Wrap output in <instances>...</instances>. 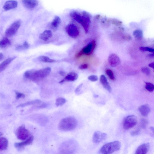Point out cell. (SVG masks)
<instances>
[{"instance_id": "obj_1", "label": "cell", "mask_w": 154, "mask_h": 154, "mask_svg": "<svg viewBox=\"0 0 154 154\" xmlns=\"http://www.w3.org/2000/svg\"><path fill=\"white\" fill-rule=\"evenodd\" d=\"M78 125L76 118L73 116H69L63 119L59 125V129L62 131H71L74 129Z\"/></svg>"}, {"instance_id": "obj_2", "label": "cell", "mask_w": 154, "mask_h": 154, "mask_svg": "<svg viewBox=\"0 0 154 154\" xmlns=\"http://www.w3.org/2000/svg\"><path fill=\"white\" fill-rule=\"evenodd\" d=\"M78 148L77 142L74 140L66 141L61 145L57 154H75Z\"/></svg>"}, {"instance_id": "obj_3", "label": "cell", "mask_w": 154, "mask_h": 154, "mask_svg": "<svg viewBox=\"0 0 154 154\" xmlns=\"http://www.w3.org/2000/svg\"><path fill=\"white\" fill-rule=\"evenodd\" d=\"M51 68L47 67L38 71H27L24 74V77L26 78L33 80H37L47 77L50 73Z\"/></svg>"}, {"instance_id": "obj_4", "label": "cell", "mask_w": 154, "mask_h": 154, "mask_svg": "<svg viewBox=\"0 0 154 154\" xmlns=\"http://www.w3.org/2000/svg\"><path fill=\"white\" fill-rule=\"evenodd\" d=\"M121 147V143L115 141L107 143L100 149L99 153L101 154H111L119 150Z\"/></svg>"}, {"instance_id": "obj_5", "label": "cell", "mask_w": 154, "mask_h": 154, "mask_svg": "<svg viewBox=\"0 0 154 154\" xmlns=\"http://www.w3.org/2000/svg\"><path fill=\"white\" fill-rule=\"evenodd\" d=\"M137 119L134 115L128 116L124 119L123 127L124 129L127 130L135 126L137 123Z\"/></svg>"}, {"instance_id": "obj_6", "label": "cell", "mask_w": 154, "mask_h": 154, "mask_svg": "<svg viewBox=\"0 0 154 154\" xmlns=\"http://www.w3.org/2000/svg\"><path fill=\"white\" fill-rule=\"evenodd\" d=\"M96 42L95 40H93L77 54L76 57L79 58L83 55L87 56L90 55L94 50Z\"/></svg>"}, {"instance_id": "obj_7", "label": "cell", "mask_w": 154, "mask_h": 154, "mask_svg": "<svg viewBox=\"0 0 154 154\" xmlns=\"http://www.w3.org/2000/svg\"><path fill=\"white\" fill-rule=\"evenodd\" d=\"M30 132L25 126L22 125L17 129L16 131L17 137L20 140L25 141L27 140L29 137Z\"/></svg>"}, {"instance_id": "obj_8", "label": "cell", "mask_w": 154, "mask_h": 154, "mask_svg": "<svg viewBox=\"0 0 154 154\" xmlns=\"http://www.w3.org/2000/svg\"><path fill=\"white\" fill-rule=\"evenodd\" d=\"M82 18L81 24L83 27L85 33L88 32L91 24V16L90 14L86 12H83L82 13Z\"/></svg>"}, {"instance_id": "obj_9", "label": "cell", "mask_w": 154, "mask_h": 154, "mask_svg": "<svg viewBox=\"0 0 154 154\" xmlns=\"http://www.w3.org/2000/svg\"><path fill=\"white\" fill-rule=\"evenodd\" d=\"M21 25V21H17L12 23L6 30L5 34L8 37L12 36L15 35Z\"/></svg>"}, {"instance_id": "obj_10", "label": "cell", "mask_w": 154, "mask_h": 154, "mask_svg": "<svg viewBox=\"0 0 154 154\" xmlns=\"http://www.w3.org/2000/svg\"><path fill=\"white\" fill-rule=\"evenodd\" d=\"M66 30L67 34L73 38H76L79 34V31L77 27L74 24H69L66 27Z\"/></svg>"}, {"instance_id": "obj_11", "label": "cell", "mask_w": 154, "mask_h": 154, "mask_svg": "<svg viewBox=\"0 0 154 154\" xmlns=\"http://www.w3.org/2000/svg\"><path fill=\"white\" fill-rule=\"evenodd\" d=\"M107 138V134L106 133L97 131L94 134L93 141L94 143L98 144L105 140Z\"/></svg>"}, {"instance_id": "obj_12", "label": "cell", "mask_w": 154, "mask_h": 154, "mask_svg": "<svg viewBox=\"0 0 154 154\" xmlns=\"http://www.w3.org/2000/svg\"><path fill=\"white\" fill-rule=\"evenodd\" d=\"M108 60L109 64L112 67L118 66L121 62L119 58L115 54L111 55L109 56Z\"/></svg>"}, {"instance_id": "obj_13", "label": "cell", "mask_w": 154, "mask_h": 154, "mask_svg": "<svg viewBox=\"0 0 154 154\" xmlns=\"http://www.w3.org/2000/svg\"><path fill=\"white\" fill-rule=\"evenodd\" d=\"M150 147L149 143L143 144L137 149L134 154H147Z\"/></svg>"}, {"instance_id": "obj_14", "label": "cell", "mask_w": 154, "mask_h": 154, "mask_svg": "<svg viewBox=\"0 0 154 154\" xmlns=\"http://www.w3.org/2000/svg\"><path fill=\"white\" fill-rule=\"evenodd\" d=\"M34 140V137L33 135H31L27 140L23 142L16 143L14 144L15 147L17 148H20L26 146L31 144Z\"/></svg>"}, {"instance_id": "obj_15", "label": "cell", "mask_w": 154, "mask_h": 154, "mask_svg": "<svg viewBox=\"0 0 154 154\" xmlns=\"http://www.w3.org/2000/svg\"><path fill=\"white\" fill-rule=\"evenodd\" d=\"M78 77V75L74 72H71L68 74L65 78L61 81L59 83H62L66 81H74L77 80Z\"/></svg>"}, {"instance_id": "obj_16", "label": "cell", "mask_w": 154, "mask_h": 154, "mask_svg": "<svg viewBox=\"0 0 154 154\" xmlns=\"http://www.w3.org/2000/svg\"><path fill=\"white\" fill-rule=\"evenodd\" d=\"M100 82L105 89L110 93L111 92V88L105 75H102L100 76Z\"/></svg>"}, {"instance_id": "obj_17", "label": "cell", "mask_w": 154, "mask_h": 154, "mask_svg": "<svg viewBox=\"0 0 154 154\" xmlns=\"http://www.w3.org/2000/svg\"><path fill=\"white\" fill-rule=\"evenodd\" d=\"M22 2L25 6L29 9L35 8L38 4V1L36 0H23Z\"/></svg>"}, {"instance_id": "obj_18", "label": "cell", "mask_w": 154, "mask_h": 154, "mask_svg": "<svg viewBox=\"0 0 154 154\" xmlns=\"http://www.w3.org/2000/svg\"><path fill=\"white\" fill-rule=\"evenodd\" d=\"M17 2L14 1H9L4 4L3 8L5 11H8L15 8L17 7Z\"/></svg>"}, {"instance_id": "obj_19", "label": "cell", "mask_w": 154, "mask_h": 154, "mask_svg": "<svg viewBox=\"0 0 154 154\" xmlns=\"http://www.w3.org/2000/svg\"><path fill=\"white\" fill-rule=\"evenodd\" d=\"M139 111L143 116H146L148 115L150 112L151 109L148 105H144L140 107Z\"/></svg>"}, {"instance_id": "obj_20", "label": "cell", "mask_w": 154, "mask_h": 154, "mask_svg": "<svg viewBox=\"0 0 154 154\" xmlns=\"http://www.w3.org/2000/svg\"><path fill=\"white\" fill-rule=\"evenodd\" d=\"M52 31L50 30H46L40 34L39 38L44 41H47L52 38Z\"/></svg>"}, {"instance_id": "obj_21", "label": "cell", "mask_w": 154, "mask_h": 154, "mask_svg": "<svg viewBox=\"0 0 154 154\" xmlns=\"http://www.w3.org/2000/svg\"><path fill=\"white\" fill-rule=\"evenodd\" d=\"M15 57L9 58L3 62L0 65V72H3L7 66L15 59Z\"/></svg>"}, {"instance_id": "obj_22", "label": "cell", "mask_w": 154, "mask_h": 154, "mask_svg": "<svg viewBox=\"0 0 154 154\" xmlns=\"http://www.w3.org/2000/svg\"><path fill=\"white\" fill-rule=\"evenodd\" d=\"M70 15L74 20L81 24L82 16L79 13L76 11H73L71 12Z\"/></svg>"}, {"instance_id": "obj_23", "label": "cell", "mask_w": 154, "mask_h": 154, "mask_svg": "<svg viewBox=\"0 0 154 154\" xmlns=\"http://www.w3.org/2000/svg\"><path fill=\"white\" fill-rule=\"evenodd\" d=\"M42 103V101L40 100H36L27 102L25 103L19 105L17 108H23L31 105L40 104Z\"/></svg>"}, {"instance_id": "obj_24", "label": "cell", "mask_w": 154, "mask_h": 154, "mask_svg": "<svg viewBox=\"0 0 154 154\" xmlns=\"http://www.w3.org/2000/svg\"><path fill=\"white\" fill-rule=\"evenodd\" d=\"M8 145V142L7 140L4 137L0 138V150H4L7 149Z\"/></svg>"}, {"instance_id": "obj_25", "label": "cell", "mask_w": 154, "mask_h": 154, "mask_svg": "<svg viewBox=\"0 0 154 154\" xmlns=\"http://www.w3.org/2000/svg\"><path fill=\"white\" fill-rule=\"evenodd\" d=\"M11 44V41L7 38H4L0 42V46L1 48H6Z\"/></svg>"}, {"instance_id": "obj_26", "label": "cell", "mask_w": 154, "mask_h": 154, "mask_svg": "<svg viewBox=\"0 0 154 154\" xmlns=\"http://www.w3.org/2000/svg\"><path fill=\"white\" fill-rule=\"evenodd\" d=\"M39 61L46 63H53L55 62L54 60L51 59L45 56H41L38 58Z\"/></svg>"}, {"instance_id": "obj_27", "label": "cell", "mask_w": 154, "mask_h": 154, "mask_svg": "<svg viewBox=\"0 0 154 154\" xmlns=\"http://www.w3.org/2000/svg\"><path fill=\"white\" fill-rule=\"evenodd\" d=\"M133 35L136 39L138 40L141 39L143 37V31L140 30H136L134 31Z\"/></svg>"}, {"instance_id": "obj_28", "label": "cell", "mask_w": 154, "mask_h": 154, "mask_svg": "<svg viewBox=\"0 0 154 154\" xmlns=\"http://www.w3.org/2000/svg\"><path fill=\"white\" fill-rule=\"evenodd\" d=\"M61 22V19L59 17L56 16L55 17L52 22V25L54 27L56 28L58 27Z\"/></svg>"}, {"instance_id": "obj_29", "label": "cell", "mask_w": 154, "mask_h": 154, "mask_svg": "<svg viewBox=\"0 0 154 154\" xmlns=\"http://www.w3.org/2000/svg\"><path fill=\"white\" fill-rule=\"evenodd\" d=\"M66 102V100L64 98L60 97L57 99L56 105L57 107L61 106L64 105Z\"/></svg>"}, {"instance_id": "obj_30", "label": "cell", "mask_w": 154, "mask_h": 154, "mask_svg": "<svg viewBox=\"0 0 154 154\" xmlns=\"http://www.w3.org/2000/svg\"><path fill=\"white\" fill-rule=\"evenodd\" d=\"M30 45L27 42H25L22 45H20L17 46L16 49L17 50L24 49H27L29 48Z\"/></svg>"}, {"instance_id": "obj_31", "label": "cell", "mask_w": 154, "mask_h": 154, "mask_svg": "<svg viewBox=\"0 0 154 154\" xmlns=\"http://www.w3.org/2000/svg\"><path fill=\"white\" fill-rule=\"evenodd\" d=\"M145 88L149 92H152L154 90V85L149 82H145Z\"/></svg>"}, {"instance_id": "obj_32", "label": "cell", "mask_w": 154, "mask_h": 154, "mask_svg": "<svg viewBox=\"0 0 154 154\" xmlns=\"http://www.w3.org/2000/svg\"><path fill=\"white\" fill-rule=\"evenodd\" d=\"M106 73L109 77L112 80H115V78L113 71L110 69H107L106 70Z\"/></svg>"}, {"instance_id": "obj_33", "label": "cell", "mask_w": 154, "mask_h": 154, "mask_svg": "<svg viewBox=\"0 0 154 154\" xmlns=\"http://www.w3.org/2000/svg\"><path fill=\"white\" fill-rule=\"evenodd\" d=\"M142 72L147 76H149L150 73V70L147 67H143L141 69Z\"/></svg>"}, {"instance_id": "obj_34", "label": "cell", "mask_w": 154, "mask_h": 154, "mask_svg": "<svg viewBox=\"0 0 154 154\" xmlns=\"http://www.w3.org/2000/svg\"><path fill=\"white\" fill-rule=\"evenodd\" d=\"M140 49L142 51H148L151 53H154V49L148 47H142L140 48Z\"/></svg>"}, {"instance_id": "obj_35", "label": "cell", "mask_w": 154, "mask_h": 154, "mask_svg": "<svg viewBox=\"0 0 154 154\" xmlns=\"http://www.w3.org/2000/svg\"><path fill=\"white\" fill-rule=\"evenodd\" d=\"M16 98L17 99H19L22 98H25V95L23 93L18 91H15Z\"/></svg>"}, {"instance_id": "obj_36", "label": "cell", "mask_w": 154, "mask_h": 154, "mask_svg": "<svg viewBox=\"0 0 154 154\" xmlns=\"http://www.w3.org/2000/svg\"><path fill=\"white\" fill-rule=\"evenodd\" d=\"M88 79L92 82H95L98 80V77L95 75H91L88 77Z\"/></svg>"}, {"instance_id": "obj_37", "label": "cell", "mask_w": 154, "mask_h": 154, "mask_svg": "<svg viewBox=\"0 0 154 154\" xmlns=\"http://www.w3.org/2000/svg\"><path fill=\"white\" fill-rule=\"evenodd\" d=\"M82 85V84H80L77 87L75 91L76 93H78L80 91Z\"/></svg>"}, {"instance_id": "obj_38", "label": "cell", "mask_w": 154, "mask_h": 154, "mask_svg": "<svg viewBox=\"0 0 154 154\" xmlns=\"http://www.w3.org/2000/svg\"><path fill=\"white\" fill-rule=\"evenodd\" d=\"M88 67V65L86 64H84L81 65L79 67V68L81 70L87 69Z\"/></svg>"}, {"instance_id": "obj_39", "label": "cell", "mask_w": 154, "mask_h": 154, "mask_svg": "<svg viewBox=\"0 0 154 154\" xmlns=\"http://www.w3.org/2000/svg\"><path fill=\"white\" fill-rule=\"evenodd\" d=\"M124 39L127 41H129L132 39V37L129 35H126L123 38Z\"/></svg>"}, {"instance_id": "obj_40", "label": "cell", "mask_w": 154, "mask_h": 154, "mask_svg": "<svg viewBox=\"0 0 154 154\" xmlns=\"http://www.w3.org/2000/svg\"><path fill=\"white\" fill-rule=\"evenodd\" d=\"M48 105L46 103H43L41 104L38 106V108H42L46 107Z\"/></svg>"}, {"instance_id": "obj_41", "label": "cell", "mask_w": 154, "mask_h": 154, "mask_svg": "<svg viewBox=\"0 0 154 154\" xmlns=\"http://www.w3.org/2000/svg\"><path fill=\"white\" fill-rule=\"evenodd\" d=\"M147 122L145 120H142L141 122V125L143 128H145L146 127Z\"/></svg>"}, {"instance_id": "obj_42", "label": "cell", "mask_w": 154, "mask_h": 154, "mask_svg": "<svg viewBox=\"0 0 154 154\" xmlns=\"http://www.w3.org/2000/svg\"><path fill=\"white\" fill-rule=\"evenodd\" d=\"M140 131L139 130H136L133 131L131 132V134L132 135H138L140 133Z\"/></svg>"}, {"instance_id": "obj_43", "label": "cell", "mask_w": 154, "mask_h": 154, "mask_svg": "<svg viewBox=\"0 0 154 154\" xmlns=\"http://www.w3.org/2000/svg\"><path fill=\"white\" fill-rule=\"evenodd\" d=\"M149 66L153 68L154 70V62H152L149 64Z\"/></svg>"}, {"instance_id": "obj_44", "label": "cell", "mask_w": 154, "mask_h": 154, "mask_svg": "<svg viewBox=\"0 0 154 154\" xmlns=\"http://www.w3.org/2000/svg\"><path fill=\"white\" fill-rule=\"evenodd\" d=\"M4 57V56L3 54L1 53L0 54V60L1 61L2 59H3Z\"/></svg>"}, {"instance_id": "obj_45", "label": "cell", "mask_w": 154, "mask_h": 154, "mask_svg": "<svg viewBox=\"0 0 154 154\" xmlns=\"http://www.w3.org/2000/svg\"><path fill=\"white\" fill-rule=\"evenodd\" d=\"M149 56L150 58H154V53H153L148 55Z\"/></svg>"}, {"instance_id": "obj_46", "label": "cell", "mask_w": 154, "mask_h": 154, "mask_svg": "<svg viewBox=\"0 0 154 154\" xmlns=\"http://www.w3.org/2000/svg\"><path fill=\"white\" fill-rule=\"evenodd\" d=\"M59 74H60L62 76H64L65 75V73L64 72H59Z\"/></svg>"}, {"instance_id": "obj_47", "label": "cell", "mask_w": 154, "mask_h": 154, "mask_svg": "<svg viewBox=\"0 0 154 154\" xmlns=\"http://www.w3.org/2000/svg\"><path fill=\"white\" fill-rule=\"evenodd\" d=\"M151 130L152 131L153 133L154 134V127H151L150 128Z\"/></svg>"}]
</instances>
